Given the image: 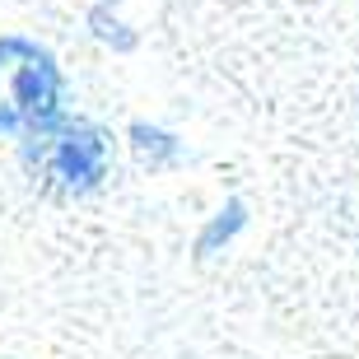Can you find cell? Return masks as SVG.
I'll use <instances>...</instances> for the list:
<instances>
[{
	"label": "cell",
	"mask_w": 359,
	"mask_h": 359,
	"mask_svg": "<svg viewBox=\"0 0 359 359\" xmlns=\"http://www.w3.org/2000/svg\"><path fill=\"white\" fill-rule=\"evenodd\" d=\"M61 117V66L28 38H0V135L38 131Z\"/></svg>",
	"instance_id": "7a4b0ae2"
},
{
	"label": "cell",
	"mask_w": 359,
	"mask_h": 359,
	"mask_svg": "<svg viewBox=\"0 0 359 359\" xmlns=\"http://www.w3.org/2000/svg\"><path fill=\"white\" fill-rule=\"evenodd\" d=\"M89 19H93V33H98L103 42H112V47H121V52H126V47L135 42L131 33H126V24H121V19H112V14H107L103 5H98V10L89 14Z\"/></svg>",
	"instance_id": "5b68a950"
},
{
	"label": "cell",
	"mask_w": 359,
	"mask_h": 359,
	"mask_svg": "<svg viewBox=\"0 0 359 359\" xmlns=\"http://www.w3.org/2000/svg\"><path fill=\"white\" fill-rule=\"evenodd\" d=\"M28 177L52 191V196H89L107 182V168H112V135L98 126V121L84 117H56L47 126L24 135V149H19Z\"/></svg>",
	"instance_id": "6da1fadb"
},
{
	"label": "cell",
	"mask_w": 359,
	"mask_h": 359,
	"mask_svg": "<svg viewBox=\"0 0 359 359\" xmlns=\"http://www.w3.org/2000/svg\"><path fill=\"white\" fill-rule=\"evenodd\" d=\"M243 224H248V210H243V201H229L224 210H219L210 224L201 229V243H196L201 257H215L219 248H229V243L238 238V229H243Z\"/></svg>",
	"instance_id": "277c9868"
},
{
	"label": "cell",
	"mask_w": 359,
	"mask_h": 359,
	"mask_svg": "<svg viewBox=\"0 0 359 359\" xmlns=\"http://www.w3.org/2000/svg\"><path fill=\"white\" fill-rule=\"evenodd\" d=\"M131 145H135V154H140L149 168H163V163L182 159V140L168 135V131H159V126H145V121L131 126Z\"/></svg>",
	"instance_id": "3957f363"
}]
</instances>
